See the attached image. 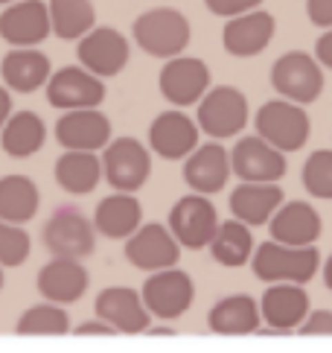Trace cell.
Returning <instances> with one entry per match:
<instances>
[{"label": "cell", "mask_w": 332, "mask_h": 353, "mask_svg": "<svg viewBox=\"0 0 332 353\" xmlns=\"http://www.w3.org/2000/svg\"><path fill=\"white\" fill-rule=\"evenodd\" d=\"M318 266H321V254H318L315 245L289 248V245H280L274 239H268V243H262L251 254V269L262 283L306 286L315 277Z\"/></svg>", "instance_id": "obj_1"}, {"label": "cell", "mask_w": 332, "mask_h": 353, "mask_svg": "<svg viewBox=\"0 0 332 353\" xmlns=\"http://www.w3.org/2000/svg\"><path fill=\"white\" fill-rule=\"evenodd\" d=\"M132 32L137 47L155 59L181 56L189 44V35H193L187 15L172 6H155L143 15H137Z\"/></svg>", "instance_id": "obj_2"}, {"label": "cell", "mask_w": 332, "mask_h": 353, "mask_svg": "<svg viewBox=\"0 0 332 353\" xmlns=\"http://www.w3.org/2000/svg\"><path fill=\"white\" fill-rule=\"evenodd\" d=\"M257 137L274 146L277 152H300L309 141V114L303 105H295L289 99H271V103L260 105L257 117Z\"/></svg>", "instance_id": "obj_3"}, {"label": "cell", "mask_w": 332, "mask_h": 353, "mask_svg": "<svg viewBox=\"0 0 332 353\" xmlns=\"http://www.w3.org/2000/svg\"><path fill=\"white\" fill-rule=\"evenodd\" d=\"M41 239L50 254L61 260H85L96 248V231L91 219L70 205L53 210V216L44 222Z\"/></svg>", "instance_id": "obj_4"}, {"label": "cell", "mask_w": 332, "mask_h": 353, "mask_svg": "<svg viewBox=\"0 0 332 353\" xmlns=\"http://www.w3.org/2000/svg\"><path fill=\"white\" fill-rule=\"evenodd\" d=\"M140 298H143V307L149 315H155L160 321H178L193 307L196 283H193V277L178 266L152 272L146 277L143 289H140Z\"/></svg>", "instance_id": "obj_5"}, {"label": "cell", "mask_w": 332, "mask_h": 353, "mask_svg": "<svg viewBox=\"0 0 332 353\" xmlns=\"http://www.w3.org/2000/svg\"><path fill=\"white\" fill-rule=\"evenodd\" d=\"M274 91L295 105H309L324 94V70L315 61V56L303 50L283 53L271 68Z\"/></svg>", "instance_id": "obj_6"}, {"label": "cell", "mask_w": 332, "mask_h": 353, "mask_svg": "<svg viewBox=\"0 0 332 353\" xmlns=\"http://www.w3.org/2000/svg\"><path fill=\"white\" fill-rule=\"evenodd\" d=\"M102 175L114 187V193H137L149 181L152 155L134 137H117L102 149Z\"/></svg>", "instance_id": "obj_7"}, {"label": "cell", "mask_w": 332, "mask_h": 353, "mask_svg": "<svg viewBox=\"0 0 332 353\" xmlns=\"http://www.w3.org/2000/svg\"><path fill=\"white\" fill-rule=\"evenodd\" d=\"M248 123V97L234 85H219L198 103V129L213 141L236 137Z\"/></svg>", "instance_id": "obj_8"}, {"label": "cell", "mask_w": 332, "mask_h": 353, "mask_svg": "<svg viewBox=\"0 0 332 353\" xmlns=\"http://www.w3.org/2000/svg\"><path fill=\"white\" fill-rule=\"evenodd\" d=\"M309 292L295 283H271L260 298V327L253 336H289L309 315Z\"/></svg>", "instance_id": "obj_9"}, {"label": "cell", "mask_w": 332, "mask_h": 353, "mask_svg": "<svg viewBox=\"0 0 332 353\" xmlns=\"http://www.w3.org/2000/svg\"><path fill=\"white\" fill-rule=\"evenodd\" d=\"M166 228H169L178 245L198 251L210 245L216 228H219V213H216V205L207 196L187 193L172 205Z\"/></svg>", "instance_id": "obj_10"}, {"label": "cell", "mask_w": 332, "mask_h": 353, "mask_svg": "<svg viewBox=\"0 0 332 353\" xmlns=\"http://www.w3.org/2000/svg\"><path fill=\"white\" fill-rule=\"evenodd\" d=\"M76 56H79V68L94 73L96 79H108V77H120L125 70L132 50H129V39L120 30L94 27L91 32L79 39Z\"/></svg>", "instance_id": "obj_11"}, {"label": "cell", "mask_w": 332, "mask_h": 353, "mask_svg": "<svg viewBox=\"0 0 332 353\" xmlns=\"http://www.w3.org/2000/svg\"><path fill=\"white\" fill-rule=\"evenodd\" d=\"M47 103L59 111H82V108H99L105 99V82L96 79L79 65H68L47 79Z\"/></svg>", "instance_id": "obj_12"}, {"label": "cell", "mask_w": 332, "mask_h": 353, "mask_svg": "<svg viewBox=\"0 0 332 353\" xmlns=\"http://www.w3.org/2000/svg\"><path fill=\"white\" fill-rule=\"evenodd\" d=\"M158 88L166 103H172L178 108L196 105L210 88V68L196 56L166 59V65L158 77Z\"/></svg>", "instance_id": "obj_13"}, {"label": "cell", "mask_w": 332, "mask_h": 353, "mask_svg": "<svg viewBox=\"0 0 332 353\" xmlns=\"http://www.w3.org/2000/svg\"><path fill=\"white\" fill-rule=\"evenodd\" d=\"M125 260L132 266L143 272H163L175 269V263L181 260V245L175 243V236L169 234L166 225H140V228L125 239Z\"/></svg>", "instance_id": "obj_14"}, {"label": "cell", "mask_w": 332, "mask_h": 353, "mask_svg": "<svg viewBox=\"0 0 332 353\" xmlns=\"http://www.w3.org/2000/svg\"><path fill=\"white\" fill-rule=\"evenodd\" d=\"M96 319L111 324L117 336H140L152 327V315L143 307L140 292L129 286H105L94 301Z\"/></svg>", "instance_id": "obj_15"}, {"label": "cell", "mask_w": 332, "mask_h": 353, "mask_svg": "<svg viewBox=\"0 0 332 353\" xmlns=\"http://www.w3.org/2000/svg\"><path fill=\"white\" fill-rule=\"evenodd\" d=\"M56 141L65 152H99L111 143V120L99 108L65 111L56 123Z\"/></svg>", "instance_id": "obj_16"}, {"label": "cell", "mask_w": 332, "mask_h": 353, "mask_svg": "<svg viewBox=\"0 0 332 353\" xmlns=\"http://www.w3.org/2000/svg\"><path fill=\"white\" fill-rule=\"evenodd\" d=\"M231 158V172L239 175V181L251 184H277L286 175V155L277 152L274 146L253 137H242L236 141Z\"/></svg>", "instance_id": "obj_17"}, {"label": "cell", "mask_w": 332, "mask_h": 353, "mask_svg": "<svg viewBox=\"0 0 332 353\" xmlns=\"http://www.w3.org/2000/svg\"><path fill=\"white\" fill-rule=\"evenodd\" d=\"M50 15L41 0H21L0 12V39L12 50H30L47 41Z\"/></svg>", "instance_id": "obj_18"}, {"label": "cell", "mask_w": 332, "mask_h": 353, "mask_svg": "<svg viewBox=\"0 0 332 353\" xmlns=\"http://www.w3.org/2000/svg\"><path fill=\"white\" fill-rule=\"evenodd\" d=\"M35 286L41 292L44 301L50 304H76L91 286V274L82 266V260H61V257H53L50 263H44L38 269V277H35Z\"/></svg>", "instance_id": "obj_19"}, {"label": "cell", "mask_w": 332, "mask_h": 353, "mask_svg": "<svg viewBox=\"0 0 332 353\" xmlns=\"http://www.w3.org/2000/svg\"><path fill=\"white\" fill-rule=\"evenodd\" d=\"M227 179H231V158H227V149L219 141L201 143L187 155L184 181L193 193L210 199L227 184Z\"/></svg>", "instance_id": "obj_20"}, {"label": "cell", "mask_w": 332, "mask_h": 353, "mask_svg": "<svg viewBox=\"0 0 332 353\" xmlns=\"http://www.w3.org/2000/svg\"><path fill=\"white\" fill-rule=\"evenodd\" d=\"M274 30H277L274 15H268L262 9H253V12H245V15H236L227 21V27L222 32V44L231 56L251 59V56H260L271 44Z\"/></svg>", "instance_id": "obj_21"}, {"label": "cell", "mask_w": 332, "mask_h": 353, "mask_svg": "<svg viewBox=\"0 0 332 353\" xmlns=\"http://www.w3.org/2000/svg\"><path fill=\"white\" fill-rule=\"evenodd\" d=\"M324 222L309 201H289L280 205L271 216V239L289 248H306L321 239Z\"/></svg>", "instance_id": "obj_22"}, {"label": "cell", "mask_w": 332, "mask_h": 353, "mask_svg": "<svg viewBox=\"0 0 332 353\" xmlns=\"http://www.w3.org/2000/svg\"><path fill=\"white\" fill-rule=\"evenodd\" d=\"M149 146L163 161L187 158L198 146V125L181 111H163L149 125Z\"/></svg>", "instance_id": "obj_23"}, {"label": "cell", "mask_w": 332, "mask_h": 353, "mask_svg": "<svg viewBox=\"0 0 332 353\" xmlns=\"http://www.w3.org/2000/svg\"><path fill=\"white\" fill-rule=\"evenodd\" d=\"M53 65H50L47 53L41 50H9V53L0 59V77H3V88L12 94H32L38 88H44Z\"/></svg>", "instance_id": "obj_24"}, {"label": "cell", "mask_w": 332, "mask_h": 353, "mask_svg": "<svg viewBox=\"0 0 332 353\" xmlns=\"http://www.w3.org/2000/svg\"><path fill=\"white\" fill-rule=\"evenodd\" d=\"M143 222V205L134 193H111L94 210V231L105 239H129Z\"/></svg>", "instance_id": "obj_25"}, {"label": "cell", "mask_w": 332, "mask_h": 353, "mask_svg": "<svg viewBox=\"0 0 332 353\" xmlns=\"http://www.w3.org/2000/svg\"><path fill=\"white\" fill-rule=\"evenodd\" d=\"M260 324V304L251 295H227L216 301L207 315V327L216 336H253Z\"/></svg>", "instance_id": "obj_26"}, {"label": "cell", "mask_w": 332, "mask_h": 353, "mask_svg": "<svg viewBox=\"0 0 332 353\" xmlns=\"http://www.w3.org/2000/svg\"><path fill=\"white\" fill-rule=\"evenodd\" d=\"M280 205H283V190H280L277 184L242 181L236 190L231 193V213H234V219L242 222V225H248V228L265 225L277 213Z\"/></svg>", "instance_id": "obj_27"}, {"label": "cell", "mask_w": 332, "mask_h": 353, "mask_svg": "<svg viewBox=\"0 0 332 353\" xmlns=\"http://www.w3.org/2000/svg\"><path fill=\"white\" fill-rule=\"evenodd\" d=\"M41 208V193L30 175H3L0 179V222L27 225Z\"/></svg>", "instance_id": "obj_28"}, {"label": "cell", "mask_w": 332, "mask_h": 353, "mask_svg": "<svg viewBox=\"0 0 332 353\" xmlns=\"http://www.w3.org/2000/svg\"><path fill=\"white\" fill-rule=\"evenodd\" d=\"M47 141V125L35 111H15L0 129V146L9 158H32Z\"/></svg>", "instance_id": "obj_29"}, {"label": "cell", "mask_w": 332, "mask_h": 353, "mask_svg": "<svg viewBox=\"0 0 332 353\" xmlns=\"http://www.w3.org/2000/svg\"><path fill=\"white\" fill-rule=\"evenodd\" d=\"M53 172L56 184L70 196L94 193L102 181V163L96 152H61Z\"/></svg>", "instance_id": "obj_30"}, {"label": "cell", "mask_w": 332, "mask_h": 353, "mask_svg": "<svg viewBox=\"0 0 332 353\" xmlns=\"http://www.w3.org/2000/svg\"><path fill=\"white\" fill-rule=\"evenodd\" d=\"M50 32H56L61 41H79L96 27V9L91 0H50Z\"/></svg>", "instance_id": "obj_31"}, {"label": "cell", "mask_w": 332, "mask_h": 353, "mask_svg": "<svg viewBox=\"0 0 332 353\" xmlns=\"http://www.w3.org/2000/svg\"><path fill=\"white\" fill-rule=\"evenodd\" d=\"M210 254L219 266H227V269H236V266H245L253 254V236H251V228L242 225L236 219H225L219 222L213 239H210Z\"/></svg>", "instance_id": "obj_32"}, {"label": "cell", "mask_w": 332, "mask_h": 353, "mask_svg": "<svg viewBox=\"0 0 332 353\" xmlns=\"http://www.w3.org/2000/svg\"><path fill=\"white\" fill-rule=\"evenodd\" d=\"M18 336H68L70 333V315L68 310H61L59 304H32L30 310H23V315L15 324Z\"/></svg>", "instance_id": "obj_33"}, {"label": "cell", "mask_w": 332, "mask_h": 353, "mask_svg": "<svg viewBox=\"0 0 332 353\" xmlns=\"http://www.w3.org/2000/svg\"><path fill=\"white\" fill-rule=\"evenodd\" d=\"M303 187L315 199H332V149H318L306 158Z\"/></svg>", "instance_id": "obj_34"}, {"label": "cell", "mask_w": 332, "mask_h": 353, "mask_svg": "<svg viewBox=\"0 0 332 353\" xmlns=\"http://www.w3.org/2000/svg\"><path fill=\"white\" fill-rule=\"evenodd\" d=\"M32 251V239L23 225L0 222V269H18L27 263Z\"/></svg>", "instance_id": "obj_35"}, {"label": "cell", "mask_w": 332, "mask_h": 353, "mask_svg": "<svg viewBox=\"0 0 332 353\" xmlns=\"http://www.w3.org/2000/svg\"><path fill=\"white\" fill-rule=\"evenodd\" d=\"M204 6L219 18H236V15H245V12H253L257 6H262V0H204Z\"/></svg>", "instance_id": "obj_36"}, {"label": "cell", "mask_w": 332, "mask_h": 353, "mask_svg": "<svg viewBox=\"0 0 332 353\" xmlns=\"http://www.w3.org/2000/svg\"><path fill=\"white\" fill-rule=\"evenodd\" d=\"M298 336H332V312L329 310L309 312L298 327Z\"/></svg>", "instance_id": "obj_37"}, {"label": "cell", "mask_w": 332, "mask_h": 353, "mask_svg": "<svg viewBox=\"0 0 332 353\" xmlns=\"http://www.w3.org/2000/svg\"><path fill=\"white\" fill-rule=\"evenodd\" d=\"M306 15L315 27L329 30L332 27V0H306Z\"/></svg>", "instance_id": "obj_38"}, {"label": "cell", "mask_w": 332, "mask_h": 353, "mask_svg": "<svg viewBox=\"0 0 332 353\" xmlns=\"http://www.w3.org/2000/svg\"><path fill=\"white\" fill-rule=\"evenodd\" d=\"M315 61L321 68H329L332 70V27L318 39V44H315Z\"/></svg>", "instance_id": "obj_39"}, {"label": "cell", "mask_w": 332, "mask_h": 353, "mask_svg": "<svg viewBox=\"0 0 332 353\" xmlns=\"http://www.w3.org/2000/svg\"><path fill=\"white\" fill-rule=\"evenodd\" d=\"M73 336H117V330H114L111 324L94 319V321H82V324L73 330Z\"/></svg>", "instance_id": "obj_40"}, {"label": "cell", "mask_w": 332, "mask_h": 353, "mask_svg": "<svg viewBox=\"0 0 332 353\" xmlns=\"http://www.w3.org/2000/svg\"><path fill=\"white\" fill-rule=\"evenodd\" d=\"M9 114H12V94L0 85V129H3V123L9 120Z\"/></svg>", "instance_id": "obj_41"}, {"label": "cell", "mask_w": 332, "mask_h": 353, "mask_svg": "<svg viewBox=\"0 0 332 353\" xmlns=\"http://www.w3.org/2000/svg\"><path fill=\"white\" fill-rule=\"evenodd\" d=\"M178 330L175 327H149L146 330V336H175Z\"/></svg>", "instance_id": "obj_42"}, {"label": "cell", "mask_w": 332, "mask_h": 353, "mask_svg": "<svg viewBox=\"0 0 332 353\" xmlns=\"http://www.w3.org/2000/svg\"><path fill=\"white\" fill-rule=\"evenodd\" d=\"M324 283H326V289L332 292V254H329V260L324 263Z\"/></svg>", "instance_id": "obj_43"}, {"label": "cell", "mask_w": 332, "mask_h": 353, "mask_svg": "<svg viewBox=\"0 0 332 353\" xmlns=\"http://www.w3.org/2000/svg\"><path fill=\"white\" fill-rule=\"evenodd\" d=\"M12 3H21V0H0V6H12Z\"/></svg>", "instance_id": "obj_44"}, {"label": "cell", "mask_w": 332, "mask_h": 353, "mask_svg": "<svg viewBox=\"0 0 332 353\" xmlns=\"http://www.w3.org/2000/svg\"><path fill=\"white\" fill-rule=\"evenodd\" d=\"M3 283H6V277H3V269H0V289H3Z\"/></svg>", "instance_id": "obj_45"}]
</instances>
